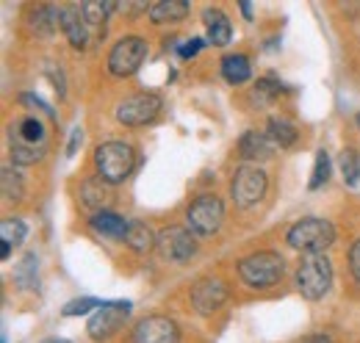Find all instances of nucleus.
I'll return each mask as SVG.
<instances>
[{
	"label": "nucleus",
	"mask_w": 360,
	"mask_h": 343,
	"mask_svg": "<svg viewBox=\"0 0 360 343\" xmlns=\"http://www.w3.org/2000/svg\"><path fill=\"white\" fill-rule=\"evenodd\" d=\"M288 247L305 255H324L335 241V227L327 219H300L285 235Z\"/></svg>",
	"instance_id": "obj_1"
},
{
	"label": "nucleus",
	"mask_w": 360,
	"mask_h": 343,
	"mask_svg": "<svg viewBox=\"0 0 360 343\" xmlns=\"http://www.w3.org/2000/svg\"><path fill=\"white\" fill-rule=\"evenodd\" d=\"M94 167H97V177L117 186L131 177L136 167V150L125 141H105L94 150Z\"/></svg>",
	"instance_id": "obj_2"
},
{
	"label": "nucleus",
	"mask_w": 360,
	"mask_h": 343,
	"mask_svg": "<svg viewBox=\"0 0 360 343\" xmlns=\"http://www.w3.org/2000/svg\"><path fill=\"white\" fill-rule=\"evenodd\" d=\"M283 274H285V260L277 252H252L238 260V277L250 288H269L283 280Z\"/></svg>",
	"instance_id": "obj_3"
},
{
	"label": "nucleus",
	"mask_w": 360,
	"mask_h": 343,
	"mask_svg": "<svg viewBox=\"0 0 360 343\" xmlns=\"http://www.w3.org/2000/svg\"><path fill=\"white\" fill-rule=\"evenodd\" d=\"M333 285V263L327 255H305L297 268V288L308 302H319L327 297Z\"/></svg>",
	"instance_id": "obj_4"
},
{
	"label": "nucleus",
	"mask_w": 360,
	"mask_h": 343,
	"mask_svg": "<svg viewBox=\"0 0 360 343\" xmlns=\"http://www.w3.org/2000/svg\"><path fill=\"white\" fill-rule=\"evenodd\" d=\"M222 221H225V205L214 194H202L191 200V205L186 208V227L197 235H214L222 227Z\"/></svg>",
	"instance_id": "obj_5"
},
{
	"label": "nucleus",
	"mask_w": 360,
	"mask_h": 343,
	"mask_svg": "<svg viewBox=\"0 0 360 343\" xmlns=\"http://www.w3.org/2000/svg\"><path fill=\"white\" fill-rule=\"evenodd\" d=\"M266 194V172L258 167H241L236 169L230 180V197L238 208H250L255 202H261Z\"/></svg>",
	"instance_id": "obj_6"
},
{
	"label": "nucleus",
	"mask_w": 360,
	"mask_h": 343,
	"mask_svg": "<svg viewBox=\"0 0 360 343\" xmlns=\"http://www.w3.org/2000/svg\"><path fill=\"white\" fill-rule=\"evenodd\" d=\"M144 58H147V42L141 37H125L108 53V72L117 78H128L141 67Z\"/></svg>",
	"instance_id": "obj_7"
},
{
	"label": "nucleus",
	"mask_w": 360,
	"mask_h": 343,
	"mask_svg": "<svg viewBox=\"0 0 360 343\" xmlns=\"http://www.w3.org/2000/svg\"><path fill=\"white\" fill-rule=\"evenodd\" d=\"M161 105L164 100L158 94H134V97H125L120 105H117V119L128 128H141L147 122H153L158 114H161Z\"/></svg>",
	"instance_id": "obj_8"
},
{
	"label": "nucleus",
	"mask_w": 360,
	"mask_h": 343,
	"mask_svg": "<svg viewBox=\"0 0 360 343\" xmlns=\"http://www.w3.org/2000/svg\"><path fill=\"white\" fill-rule=\"evenodd\" d=\"M128 310H131V302H105V304L89 318L86 332H89L94 341H108V338L117 335L120 327L125 324Z\"/></svg>",
	"instance_id": "obj_9"
},
{
	"label": "nucleus",
	"mask_w": 360,
	"mask_h": 343,
	"mask_svg": "<svg viewBox=\"0 0 360 343\" xmlns=\"http://www.w3.org/2000/svg\"><path fill=\"white\" fill-rule=\"evenodd\" d=\"M134 343H180V327L167 316H147L131 332Z\"/></svg>",
	"instance_id": "obj_10"
},
{
	"label": "nucleus",
	"mask_w": 360,
	"mask_h": 343,
	"mask_svg": "<svg viewBox=\"0 0 360 343\" xmlns=\"http://www.w3.org/2000/svg\"><path fill=\"white\" fill-rule=\"evenodd\" d=\"M227 297H230V291L219 277H205L191 285V304L202 316H211L214 310H219L227 302Z\"/></svg>",
	"instance_id": "obj_11"
},
{
	"label": "nucleus",
	"mask_w": 360,
	"mask_h": 343,
	"mask_svg": "<svg viewBox=\"0 0 360 343\" xmlns=\"http://www.w3.org/2000/svg\"><path fill=\"white\" fill-rule=\"evenodd\" d=\"M158 250H161V255L167 257V260L183 263V260L194 257L197 244H194L188 227H167V230L158 233Z\"/></svg>",
	"instance_id": "obj_12"
},
{
	"label": "nucleus",
	"mask_w": 360,
	"mask_h": 343,
	"mask_svg": "<svg viewBox=\"0 0 360 343\" xmlns=\"http://www.w3.org/2000/svg\"><path fill=\"white\" fill-rule=\"evenodd\" d=\"M61 11V31L67 34V39L72 47H78V50H84L86 44H89V28H86V22H84V14H81V6H64V8H58Z\"/></svg>",
	"instance_id": "obj_13"
},
{
	"label": "nucleus",
	"mask_w": 360,
	"mask_h": 343,
	"mask_svg": "<svg viewBox=\"0 0 360 343\" xmlns=\"http://www.w3.org/2000/svg\"><path fill=\"white\" fill-rule=\"evenodd\" d=\"M81 202L91 208V211H97V214H103L111 202H114V188H111V183H105L103 177H89V180H84L81 183Z\"/></svg>",
	"instance_id": "obj_14"
},
{
	"label": "nucleus",
	"mask_w": 360,
	"mask_h": 343,
	"mask_svg": "<svg viewBox=\"0 0 360 343\" xmlns=\"http://www.w3.org/2000/svg\"><path fill=\"white\" fill-rule=\"evenodd\" d=\"M238 153L247 161H269L271 155H274V141H271L266 133L247 130L241 136V141H238Z\"/></svg>",
	"instance_id": "obj_15"
},
{
	"label": "nucleus",
	"mask_w": 360,
	"mask_h": 343,
	"mask_svg": "<svg viewBox=\"0 0 360 343\" xmlns=\"http://www.w3.org/2000/svg\"><path fill=\"white\" fill-rule=\"evenodd\" d=\"M114 8H117V3H97V0L81 3V14H84V22L89 28L91 39H103L105 37V20H108V14Z\"/></svg>",
	"instance_id": "obj_16"
},
{
	"label": "nucleus",
	"mask_w": 360,
	"mask_h": 343,
	"mask_svg": "<svg viewBox=\"0 0 360 343\" xmlns=\"http://www.w3.org/2000/svg\"><path fill=\"white\" fill-rule=\"evenodd\" d=\"M202 20H205V31H208V39L217 44V47H225L233 39V25L227 20L225 11L219 8H205L202 11Z\"/></svg>",
	"instance_id": "obj_17"
},
{
	"label": "nucleus",
	"mask_w": 360,
	"mask_h": 343,
	"mask_svg": "<svg viewBox=\"0 0 360 343\" xmlns=\"http://www.w3.org/2000/svg\"><path fill=\"white\" fill-rule=\"evenodd\" d=\"M91 230L105 238H125L131 230V221H125L122 216L111 214V211H103V214L91 216Z\"/></svg>",
	"instance_id": "obj_18"
},
{
	"label": "nucleus",
	"mask_w": 360,
	"mask_h": 343,
	"mask_svg": "<svg viewBox=\"0 0 360 343\" xmlns=\"http://www.w3.org/2000/svg\"><path fill=\"white\" fill-rule=\"evenodd\" d=\"M147 14L153 22H175L188 14V0H155Z\"/></svg>",
	"instance_id": "obj_19"
},
{
	"label": "nucleus",
	"mask_w": 360,
	"mask_h": 343,
	"mask_svg": "<svg viewBox=\"0 0 360 343\" xmlns=\"http://www.w3.org/2000/svg\"><path fill=\"white\" fill-rule=\"evenodd\" d=\"M28 22H31V28H34L39 37H50V34L61 25V11H58L56 6H37V8H31Z\"/></svg>",
	"instance_id": "obj_20"
},
{
	"label": "nucleus",
	"mask_w": 360,
	"mask_h": 343,
	"mask_svg": "<svg viewBox=\"0 0 360 343\" xmlns=\"http://www.w3.org/2000/svg\"><path fill=\"white\" fill-rule=\"evenodd\" d=\"M250 75H252V67H250V58L244 53H230L222 58V78L227 84H244V81H250Z\"/></svg>",
	"instance_id": "obj_21"
},
{
	"label": "nucleus",
	"mask_w": 360,
	"mask_h": 343,
	"mask_svg": "<svg viewBox=\"0 0 360 343\" xmlns=\"http://www.w3.org/2000/svg\"><path fill=\"white\" fill-rule=\"evenodd\" d=\"M25 235H28V227H25L22 219H3V224H0V238H3L0 257L6 260V257L11 255V247H20L25 241Z\"/></svg>",
	"instance_id": "obj_22"
},
{
	"label": "nucleus",
	"mask_w": 360,
	"mask_h": 343,
	"mask_svg": "<svg viewBox=\"0 0 360 343\" xmlns=\"http://www.w3.org/2000/svg\"><path fill=\"white\" fill-rule=\"evenodd\" d=\"M125 244L134 252H153L158 247V235L144 224V221H131V230L125 235Z\"/></svg>",
	"instance_id": "obj_23"
},
{
	"label": "nucleus",
	"mask_w": 360,
	"mask_h": 343,
	"mask_svg": "<svg viewBox=\"0 0 360 343\" xmlns=\"http://www.w3.org/2000/svg\"><path fill=\"white\" fill-rule=\"evenodd\" d=\"M266 136H269L277 147H294L300 130L294 128L288 119H283V117H271L269 125H266Z\"/></svg>",
	"instance_id": "obj_24"
},
{
	"label": "nucleus",
	"mask_w": 360,
	"mask_h": 343,
	"mask_svg": "<svg viewBox=\"0 0 360 343\" xmlns=\"http://www.w3.org/2000/svg\"><path fill=\"white\" fill-rule=\"evenodd\" d=\"M11 138H14V136H11ZM17 141L31 144V147L42 144V141H45V128H42V122H39L37 117H25V119L17 125Z\"/></svg>",
	"instance_id": "obj_25"
},
{
	"label": "nucleus",
	"mask_w": 360,
	"mask_h": 343,
	"mask_svg": "<svg viewBox=\"0 0 360 343\" xmlns=\"http://www.w3.org/2000/svg\"><path fill=\"white\" fill-rule=\"evenodd\" d=\"M0 186H3V197L6 200H22V194H25V188H22V177H20V172H14L11 167H3L0 172Z\"/></svg>",
	"instance_id": "obj_26"
},
{
	"label": "nucleus",
	"mask_w": 360,
	"mask_h": 343,
	"mask_svg": "<svg viewBox=\"0 0 360 343\" xmlns=\"http://www.w3.org/2000/svg\"><path fill=\"white\" fill-rule=\"evenodd\" d=\"M42 158V147H31V144H22L17 138H11V161L20 164V167H31Z\"/></svg>",
	"instance_id": "obj_27"
},
{
	"label": "nucleus",
	"mask_w": 360,
	"mask_h": 343,
	"mask_svg": "<svg viewBox=\"0 0 360 343\" xmlns=\"http://www.w3.org/2000/svg\"><path fill=\"white\" fill-rule=\"evenodd\" d=\"M338 164H341L344 180H347L349 186H358V180H360V155L358 153H355V150H344L341 158H338Z\"/></svg>",
	"instance_id": "obj_28"
},
{
	"label": "nucleus",
	"mask_w": 360,
	"mask_h": 343,
	"mask_svg": "<svg viewBox=\"0 0 360 343\" xmlns=\"http://www.w3.org/2000/svg\"><path fill=\"white\" fill-rule=\"evenodd\" d=\"M17 285H22V288H37L39 283H37V255H25L20 260V266H17Z\"/></svg>",
	"instance_id": "obj_29"
},
{
	"label": "nucleus",
	"mask_w": 360,
	"mask_h": 343,
	"mask_svg": "<svg viewBox=\"0 0 360 343\" xmlns=\"http://www.w3.org/2000/svg\"><path fill=\"white\" fill-rule=\"evenodd\" d=\"M327 180H330V155H327V150H319V153H316L314 174H311L308 188H311V191H316V188H321Z\"/></svg>",
	"instance_id": "obj_30"
},
{
	"label": "nucleus",
	"mask_w": 360,
	"mask_h": 343,
	"mask_svg": "<svg viewBox=\"0 0 360 343\" xmlns=\"http://www.w3.org/2000/svg\"><path fill=\"white\" fill-rule=\"evenodd\" d=\"M105 302L100 299H91V297H84V299H72L64 304V316H81V313H89V310H100Z\"/></svg>",
	"instance_id": "obj_31"
},
{
	"label": "nucleus",
	"mask_w": 360,
	"mask_h": 343,
	"mask_svg": "<svg viewBox=\"0 0 360 343\" xmlns=\"http://www.w3.org/2000/svg\"><path fill=\"white\" fill-rule=\"evenodd\" d=\"M202 47H205V42H202V39H188V42H183L178 47V56H180V58H191V56H197Z\"/></svg>",
	"instance_id": "obj_32"
},
{
	"label": "nucleus",
	"mask_w": 360,
	"mask_h": 343,
	"mask_svg": "<svg viewBox=\"0 0 360 343\" xmlns=\"http://www.w3.org/2000/svg\"><path fill=\"white\" fill-rule=\"evenodd\" d=\"M349 268H352L355 280L360 283V241H355L352 250H349Z\"/></svg>",
	"instance_id": "obj_33"
},
{
	"label": "nucleus",
	"mask_w": 360,
	"mask_h": 343,
	"mask_svg": "<svg viewBox=\"0 0 360 343\" xmlns=\"http://www.w3.org/2000/svg\"><path fill=\"white\" fill-rule=\"evenodd\" d=\"M81 141H84V130L75 128L72 133H70V144H67V155H70V158L78 153V144H81Z\"/></svg>",
	"instance_id": "obj_34"
},
{
	"label": "nucleus",
	"mask_w": 360,
	"mask_h": 343,
	"mask_svg": "<svg viewBox=\"0 0 360 343\" xmlns=\"http://www.w3.org/2000/svg\"><path fill=\"white\" fill-rule=\"evenodd\" d=\"M22 100H25V103H31V105H37V108H42L45 114H50V117H53V108H50L47 103H42L39 97H34V94H22Z\"/></svg>",
	"instance_id": "obj_35"
},
{
	"label": "nucleus",
	"mask_w": 360,
	"mask_h": 343,
	"mask_svg": "<svg viewBox=\"0 0 360 343\" xmlns=\"http://www.w3.org/2000/svg\"><path fill=\"white\" fill-rule=\"evenodd\" d=\"M302 343H330V338H327V335H321V332H316V335H308Z\"/></svg>",
	"instance_id": "obj_36"
},
{
	"label": "nucleus",
	"mask_w": 360,
	"mask_h": 343,
	"mask_svg": "<svg viewBox=\"0 0 360 343\" xmlns=\"http://www.w3.org/2000/svg\"><path fill=\"white\" fill-rule=\"evenodd\" d=\"M241 11H244V17H252V8H250V0H241Z\"/></svg>",
	"instance_id": "obj_37"
},
{
	"label": "nucleus",
	"mask_w": 360,
	"mask_h": 343,
	"mask_svg": "<svg viewBox=\"0 0 360 343\" xmlns=\"http://www.w3.org/2000/svg\"><path fill=\"white\" fill-rule=\"evenodd\" d=\"M45 343H70V341H64V338H50V341H45Z\"/></svg>",
	"instance_id": "obj_38"
},
{
	"label": "nucleus",
	"mask_w": 360,
	"mask_h": 343,
	"mask_svg": "<svg viewBox=\"0 0 360 343\" xmlns=\"http://www.w3.org/2000/svg\"><path fill=\"white\" fill-rule=\"evenodd\" d=\"M358 125H360V114H358Z\"/></svg>",
	"instance_id": "obj_39"
}]
</instances>
